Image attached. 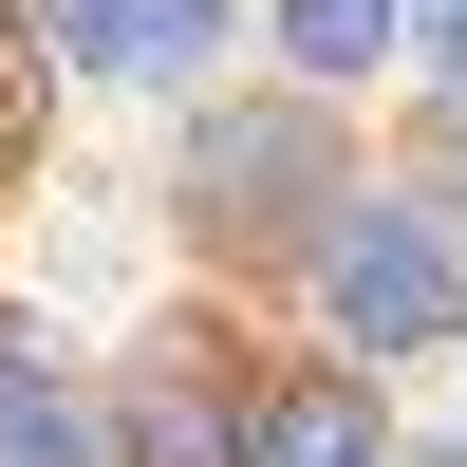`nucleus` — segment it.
I'll list each match as a JSON object with an SVG mask.
<instances>
[{
  "label": "nucleus",
  "mask_w": 467,
  "mask_h": 467,
  "mask_svg": "<svg viewBox=\"0 0 467 467\" xmlns=\"http://www.w3.org/2000/svg\"><path fill=\"white\" fill-rule=\"evenodd\" d=\"M449 206H467V75H449Z\"/></svg>",
  "instance_id": "nucleus-9"
},
{
  "label": "nucleus",
  "mask_w": 467,
  "mask_h": 467,
  "mask_svg": "<svg viewBox=\"0 0 467 467\" xmlns=\"http://www.w3.org/2000/svg\"><path fill=\"white\" fill-rule=\"evenodd\" d=\"M0 467H112V411L75 393V356L19 337V318H0Z\"/></svg>",
  "instance_id": "nucleus-4"
},
{
  "label": "nucleus",
  "mask_w": 467,
  "mask_h": 467,
  "mask_svg": "<svg viewBox=\"0 0 467 467\" xmlns=\"http://www.w3.org/2000/svg\"><path fill=\"white\" fill-rule=\"evenodd\" d=\"M224 19H244V0H37V37H57L94 94H206Z\"/></svg>",
  "instance_id": "nucleus-3"
},
{
  "label": "nucleus",
  "mask_w": 467,
  "mask_h": 467,
  "mask_svg": "<svg viewBox=\"0 0 467 467\" xmlns=\"http://www.w3.org/2000/svg\"><path fill=\"white\" fill-rule=\"evenodd\" d=\"M393 37H411V0H281V57L318 75V94H337V75H374Z\"/></svg>",
  "instance_id": "nucleus-7"
},
{
  "label": "nucleus",
  "mask_w": 467,
  "mask_h": 467,
  "mask_svg": "<svg viewBox=\"0 0 467 467\" xmlns=\"http://www.w3.org/2000/svg\"><path fill=\"white\" fill-rule=\"evenodd\" d=\"M112 467H244V411H224L206 374H150V393H131V449H112Z\"/></svg>",
  "instance_id": "nucleus-5"
},
{
  "label": "nucleus",
  "mask_w": 467,
  "mask_h": 467,
  "mask_svg": "<svg viewBox=\"0 0 467 467\" xmlns=\"http://www.w3.org/2000/svg\"><path fill=\"white\" fill-rule=\"evenodd\" d=\"M449 467H467V449H449Z\"/></svg>",
  "instance_id": "nucleus-10"
},
{
  "label": "nucleus",
  "mask_w": 467,
  "mask_h": 467,
  "mask_svg": "<svg viewBox=\"0 0 467 467\" xmlns=\"http://www.w3.org/2000/svg\"><path fill=\"white\" fill-rule=\"evenodd\" d=\"M411 37H431V57H449V75H467V0H411Z\"/></svg>",
  "instance_id": "nucleus-8"
},
{
  "label": "nucleus",
  "mask_w": 467,
  "mask_h": 467,
  "mask_svg": "<svg viewBox=\"0 0 467 467\" xmlns=\"http://www.w3.org/2000/svg\"><path fill=\"white\" fill-rule=\"evenodd\" d=\"M244 467H393V431H374V393H281L244 431Z\"/></svg>",
  "instance_id": "nucleus-6"
},
{
  "label": "nucleus",
  "mask_w": 467,
  "mask_h": 467,
  "mask_svg": "<svg viewBox=\"0 0 467 467\" xmlns=\"http://www.w3.org/2000/svg\"><path fill=\"white\" fill-rule=\"evenodd\" d=\"M187 206H206V224H318V206H337V131H318V94H281V112H206V131H187Z\"/></svg>",
  "instance_id": "nucleus-2"
},
{
  "label": "nucleus",
  "mask_w": 467,
  "mask_h": 467,
  "mask_svg": "<svg viewBox=\"0 0 467 467\" xmlns=\"http://www.w3.org/2000/svg\"><path fill=\"white\" fill-rule=\"evenodd\" d=\"M318 318L356 337V356H431V337L467 318V262H449V206H393V187H337L318 206Z\"/></svg>",
  "instance_id": "nucleus-1"
}]
</instances>
